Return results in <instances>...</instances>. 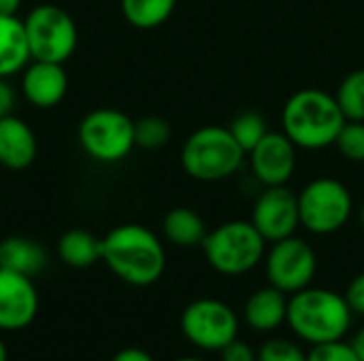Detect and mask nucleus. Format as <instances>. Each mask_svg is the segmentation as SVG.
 Returning <instances> with one entry per match:
<instances>
[{
  "mask_svg": "<svg viewBox=\"0 0 364 361\" xmlns=\"http://www.w3.org/2000/svg\"><path fill=\"white\" fill-rule=\"evenodd\" d=\"M102 262L132 287H149L164 274L166 253L162 240L145 226L124 223L102 238Z\"/></svg>",
  "mask_w": 364,
  "mask_h": 361,
  "instance_id": "nucleus-1",
  "label": "nucleus"
},
{
  "mask_svg": "<svg viewBox=\"0 0 364 361\" xmlns=\"http://www.w3.org/2000/svg\"><path fill=\"white\" fill-rule=\"evenodd\" d=\"M346 121L335 94L318 87L294 91L282 111V132L305 151L335 145Z\"/></svg>",
  "mask_w": 364,
  "mask_h": 361,
  "instance_id": "nucleus-2",
  "label": "nucleus"
},
{
  "mask_svg": "<svg viewBox=\"0 0 364 361\" xmlns=\"http://www.w3.org/2000/svg\"><path fill=\"white\" fill-rule=\"evenodd\" d=\"M352 315L346 296L309 285L288 298L286 323L301 340L314 347L343 340L352 328Z\"/></svg>",
  "mask_w": 364,
  "mask_h": 361,
  "instance_id": "nucleus-3",
  "label": "nucleus"
},
{
  "mask_svg": "<svg viewBox=\"0 0 364 361\" xmlns=\"http://www.w3.org/2000/svg\"><path fill=\"white\" fill-rule=\"evenodd\" d=\"M245 155L228 126H203L186 138L181 147V168L194 181L218 183L237 174Z\"/></svg>",
  "mask_w": 364,
  "mask_h": 361,
  "instance_id": "nucleus-4",
  "label": "nucleus"
},
{
  "mask_svg": "<svg viewBox=\"0 0 364 361\" xmlns=\"http://www.w3.org/2000/svg\"><path fill=\"white\" fill-rule=\"evenodd\" d=\"M209 266L224 277H241L252 272L267 255V240L252 221H224L203 240Z\"/></svg>",
  "mask_w": 364,
  "mask_h": 361,
  "instance_id": "nucleus-5",
  "label": "nucleus"
},
{
  "mask_svg": "<svg viewBox=\"0 0 364 361\" xmlns=\"http://www.w3.org/2000/svg\"><path fill=\"white\" fill-rule=\"evenodd\" d=\"M301 228L316 236L339 232L354 213V198L348 185L333 177H318L309 181L299 194Z\"/></svg>",
  "mask_w": 364,
  "mask_h": 361,
  "instance_id": "nucleus-6",
  "label": "nucleus"
},
{
  "mask_svg": "<svg viewBox=\"0 0 364 361\" xmlns=\"http://www.w3.org/2000/svg\"><path fill=\"white\" fill-rule=\"evenodd\" d=\"M30 55L41 62L64 64L79 45V30L70 13L58 4H36L23 19Z\"/></svg>",
  "mask_w": 364,
  "mask_h": 361,
  "instance_id": "nucleus-7",
  "label": "nucleus"
},
{
  "mask_svg": "<svg viewBox=\"0 0 364 361\" xmlns=\"http://www.w3.org/2000/svg\"><path fill=\"white\" fill-rule=\"evenodd\" d=\"M79 145L100 164H115L126 160L134 143V121L117 109H96L79 123Z\"/></svg>",
  "mask_w": 364,
  "mask_h": 361,
  "instance_id": "nucleus-8",
  "label": "nucleus"
},
{
  "mask_svg": "<svg viewBox=\"0 0 364 361\" xmlns=\"http://www.w3.org/2000/svg\"><path fill=\"white\" fill-rule=\"evenodd\" d=\"M181 332L188 343L203 351H222L239 334L237 313L222 300L198 298L181 313Z\"/></svg>",
  "mask_w": 364,
  "mask_h": 361,
  "instance_id": "nucleus-9",
  "label": "nucleus"
},
{
  "mask_svg": "<svg viewBox=\"0 0 364 361\" xmlns=\"http://www.w3.org/2000/svg\"><path fill=\"white\" fill-rule=\"evenodd\" d=\"M264 272L269 285L292 296L314 283L318 272V255L307 240L294 234L271 243V249H267L264 255Z\"/></svg>",
  "mask_w": 364,
  "mask_h": 361,
  "instance_id": "nucleus-10",
  "label": "nucleus"
},
{
  "mask_svg": "<svg viewBox=\"0 0 364 361\" xmlns=\"http://www.w3.org/2000/svg\"><path fill=\"white\" fill-rule=\"evenodd\" d=\"M250 221L267 243H277L294 236L301 228L296 194L288 185L264 187L254 202Z\"/></svg>",
  "mask_w": 364,
  "mask_h": 361,
  "instance_id": "nucleus-11",
  "label": "nucleus"
},
{
  "mask_svg": "<svg viewBox=\"0 0 364 361\" xmlns=\"http://www.w3.org/2000/svg\"><path fill=\"white\" fill-rule=\"evenodd\" d=\"M299 147L284 134L269 130L262 140L247 151L250 170L262 187L288 185L296 170Z\"/></svg>",
  "mask_w": 364,
  "mask_h": 361,
  "instance_id": "nucleus-12",
  "label": "nucleus"
},
{
  "mask_svg": "<svg viewBox=\"0 0 364 361\" xmlns=\"http://www.w3.org/2000/svg\"><path fill=\"white\" fill-rule=\"evenodd\" d=\"M38 313V291L30 277L0 268V330L28 328Z\"/></svg>",
  "mask_w": 364,
  "mask_h": 361,
  "instance_id": "nucleus-13",
  "label": "nucleus"
},
{
  "mask_svg": "<svg viewBox=\"0 0 364 361\" xmlns=\"http://www.w3.org/2000/svg\"><path fill=\"white\" fill-rule=\"evenodd\" d=\"M21 94L36 109L58 106L68 91V74L64 64L32 60L21 70Z\"/></svg>",
  "mask_w": 364,
  "mask_h": 361,
  "instance_id": "nucleus-14",
  "label": "nucleus"
},
{
  "mask_svg": "<svg viewBox=\"0 0 364 361\" xmlns=\"http://www.w3.org/2000/svg\"><path fill=\"white\" fill-rule=\"evenodd\" d=\"M36 134L32 128L15 117L0 119V166L6 170H26L36 160Z\"/></svg>",
  "mask_w": 364,
  "mask_h": 361,
  "instance_id": "nucleus-15",
  "label": "nucleus"
},
{
  "mask_svg": "<svg viewBox=\"0 0 364 361\" xmlns=\"http://www.w3.org/2000/svg\"><path fill=\"white\" fill-rule=\"evenodd\" d=\"M245 323L256 332H273L286 323L288 317V294L277 287L256 289L243 306Z\"/></svg>",
  "mask_w": 364,
  "mask_h": 361,
  "instance_id": "nucleus-16",
  "label": "nucleus"
},
{
  "mask_svg": "<svg viewBox=\"0 0 364 361\" xmlns=\"http://www.w3.org/2000/svg\"><path fill=\"white\" fill-rule=\"evenodd\" d=\"M32 62L23 19L0 15V77L11 79Z\"/></svg>",
  "mask_w": 364,
  "mask_h": 361,
  "instance_id": "nucleus-17",
  "label": "nucleus"
},
{
  "mask_svg": "<svg viewBox=\"0 0 364 361\" xmlns=\"http://www.w3.org/2000/svg\"><path fill=\"white\" fill-rule=\"evenodd\" d=\"M47 266L45 249L26 236H9L0 240V268L19 272L26 277H36Z\"/></svg>",
  "mask_w": 364,
  "mask_h": 361,
  "instance_id": "nucleus-18",
  "label": "nucleus"
},
{
  "mask_svg": "<svg viewBox=\"0 0 364 361\" xmlns=\"http://www.w3.org/2000/svg\"><path fill=\"white\" fill-rule=\"evenodd\" d=\"M207 232L205 219L190 206H175L162 219V234L175 247H198Z\"/></svg>",
  "mask_w": 364,
  "mask_h": 361,
  "instance_id": "nucleus-19",
  "label": "nucleus"
},
{
  "mask_svg": "<svg viewBox=\"0 0 364 361\" xmlns=\"http://www.w3.org/2000/svg\"><path fill=\"white\" fill-rule=\"evenodd\" d=\"M58 257L70 268H90L102 260V238L87 230H70L58 240Z\"/></svg>",
  "mask_w": 364,
  "mask_h": 361,
  "instance_id": "nucleus-20",
  "label": "nucleus"
},
{
  "mask_svg": "<svg viewBox=\"0 0 364 361\" xmlns=\"http://www.w3.org/2000/svg\"><path fill=\"white\" fill-rule=\"evenodd\" d=\"M177 6V0H122L124 19L139 30H154L166 23Z\"/></svg>",
  "mask_w": 364,
  "mask_h": 361,
  "instance_id": "nucleus-21",
  "label": "nucleus"
},
{
  "mask_svg": "<svg viewBox=\"0 0 364 361\" xmlns=\"http://www.w3.org/2000/svg\"><path fill=\"white\" fill-rule=\"evenodd\" d=\"M335 98L348 121H364V68L350 72L339 83Z\"/></svg>",
  "mask_w": 364,
  "mask_h": 361,
  "instance_id": "nucleus-22",
  "label": "nucleus"
},
{
  "mask_svg": "<svg viewBox=\"0 0 364 361\" xmlns=\"http://www.w3.org/2000/svg\"><path fill=\"white\" fill-rule=\"evenodd\" d=\"M228 130L235 136V140L241 145V149L247 153L269 132V123H267L264 115H260L256 111H243L228 121Z\"/></svg>",
  "mask_w": 364,
  "mask_h": 361,
  "instance_id": "nucleus-23",
  "label": "nucleus"
},
{
  "mask_svg": "<svg viewBox=\"0 0 364 361\" xmlns=\"http://www.w3.org/2000/svg\"><path fill=\"white\" fill-rule=\"evenodd\" d=\"M171 136H173L171 123L158 115H147L134 121V143L141 149L147 151L162 149L164 145H168Z\"/></svg>",
  "mask_w": 364,
  "mask_h": 361,
  "instance_id": "nucleus-24",
  "label": "nucleus"
},
{
  "mask_svg": "<svg viewBox=\"0 0 364 361\" xmlns=\"http://www.w3.org/2000/svg\"><path fill=\"white\" fill-rule=\"evenodd\" d=\"M335 147L346 160L364 162V121H346Z\"/></svg>",
  "mask_w": 364,
  "mask_h": 361,
  "instance_id": "nucleus-25",
  "label": "nucleus"
},
{
  "mask_svg": "<svg viewBox=\"0 0 364 361\" xmlns=\"http://www.w3.org/2000/svg\"><path fill=\"white\" fill-rule=\"evenodd\" d=\"M258 361H307V353L288 338H269L256 349Z\"/></svg>",
  "mask_w": 364,
  "mask_h": 361,
  "instance_id": "nucleus-26",
  "label": "nucleus"
},
{
  "mask_svg": "<svg viewBox=\"0 0 364 361\" xmlns=\"http://www.w3.org/2000/svg\"><path fill=\"white\" fill-rule=\"evenodd\" d=\"M307 361H360V357L356 355L350 343L333 340V343L314 345L311 351L307 353Z\"/></svg>",
  "mask_w": 364,
  "mask_h": 361,
  "instance_id": "nucleus-27",
  "label": "nucleus"
},
{
  "mask_svg": "<svg viewBox=\"0 0 364 361\" xmlns=\"http://www.w3.org/2000/svg\"><path fill=\"white\" fill-rule=\"evenodd\" d=\"M220 360L222 361H258L256 357V349L239 338H235L230 345H226L220 351Z\"/></svg>",
  "mask_w": 364,
  "mask_h": 361,
  "instance_id": "nucleus-28",
  "label": "nucleus"
},
{
  "mask_svg": "<svg viewBox=\"0 0 364 361\" xmlns=\"http://www.w3.org/2000/svg\"><path fill=\"white\" fill-rule=\"evenodd\" d=\"M346 300L354 315H364V272L356 274L346 289Z\"/></svg>",
  "mask_w": 364,
  "mask_h": 361,
  "instance_id": "nucleus-29",
  "label": "nucleus"
},
{
  "mask_svg": "<svg viewBox=\"0 0 364 361\" xmlns=\"http://www.w3.org/2000/svg\"><path fill=\"white\" fill-rule=\"evenodd\" d=\"M17 104V91L9 79L0 77V119L6 115H13V109Z\"/></svg>",
  "mask_w": 364,
  "mask_h": 361,
  "instance_id": "nucleus-30",
  "label": "nucleus"
},
{
  "mask_svg": "<svg viewBox=\"0 0 364 361\" xmlns=\"http://www.w3.org/2000/svg\"><path fill=\"white\" fill-rule=\"evenodd\" d=\"M111 361H156L147 351L136 349V347H128L124 351H119Z\"/></svg>",
  "mask_w": 364,
  "mask_h": 361,
  "instance_id": "nucleus-31",
  "label": "nucleus"
},
{
  "mask_svg": "<svg viewBox=\"0 0 364 361\" xmlns=\"http://www.w3.org/2000/svg\"><path fill=\"white\" fill-rule=\"evenodd\" d=\"M21 0H0V15H17Z\"/></svg>",
  "mask_w": 364,
  "mask_h": 361,
  "instance_id": "nucleus-32",
  "label": "nucleus"
},
{
  "mask_svg": "<svg viewBox=\"0 0 364 361\" xmlns=\"http://www.w3.org/2000/svg\"><path fill=\"white\" fill-rule=\"evenodd\" d=\"M350 345H352V349L356 351V355L360 357V361H364V326L356 332V336L352 338Z\"/></svg>",
  "mask_w": 364,
  "mask_h": 361,
  "instance_id": "nucleus-33",
  "label": "nucleus"
},
{
  "mask_svg": "<svg viewBox=\"0 0 364 361\" xmlns=\"http://www.w3.org/2000/svg\"><path fill=\"white\" fill-rule=\"evenodd\" d=\"M0 361H9V353H6V345L0 340Z\"/></svg>",
  "mask_w": 364,
  "mask_h": 361,
  "instance_id": "nucleus-34",
  "label": "nucleus"
},
{
  "mask_svg": "<svg viewBox=\"0 0 364 361\" xmlns=\"http://www.w3.org/2000/svg\"><path fill=\"white\" fill-rule=\"evenodd\" d=\"M175 361H205V360H200V357H179V360H175Z\"/></svg>",
  "mask_w": 364,
  "mask_h": 361,
  "instance_id": "nucleus-35",
  "label": "nucleus"
},
{
  "mask_svg": "<svg viewBox=\"0 0 364 361\" xmlns=\"http://www.w3.org/2000/svg\"><path fill=\"white\" fill-rule=\"evenodd\" d=\"M360 226H363V230H364V204L360 206Z\"/></svg>",
  "mask_w": 364,
  "mask_h": 361,
  "instance_id": "nucleus-36",
  "label": "nucleus"
}]
</instances>
